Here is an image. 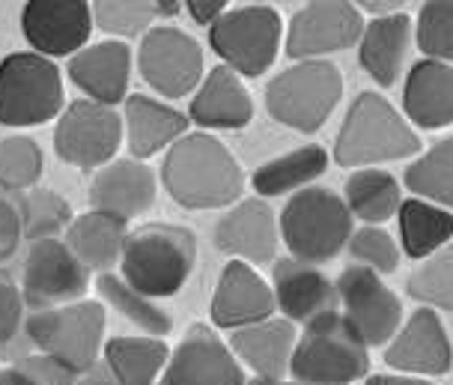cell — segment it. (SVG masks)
I'll use <instances>...</instances> for the list:
<instances>
[{
	"instance_id": "31",
	"label": "cell",
	"mask_w": 453,
	"mask_h": 385,
	"mask_svg": "<svg viewBox=\"0 0 453 385\" xmlns=\"http://www.w3.org/2000/svg\"><path fill=\"white\" fill-rule=\"evenodd\" d=\"M400 239L403 251L415 260L435 254L453 239V212L426 200H403L400 204Z\"/></svg>"
},
{
	"instance_id": "6",
	"label": "cell",
	"mask_w": 453,
	"mask_h": 385,
	"mask_svg": "<svg viewBox=\"0 0 453 385\" xmlns=\"http://www.w3.org/2000/svg\"><path fill=\"white\" fill-rule=\"evenodd\" d=\"M30 343L75 376L93 371L104 347V304L78 299L36 311L24 323Z\"/></svg>"
},
{
	"instance_id": "46",
	"label": "cell",
	"mask_w": 453,
	"mask_h": 385,
	"mask_svg": "<svg viewBox=\"0 0 453 385\" xmlns=\"http://www.w3.org/2000/svg\"><path fill=\"white\" fill-rule=\"evenodd\" d=\"M152 10L158 19H176L182 12V0H152Z\"/></svg>"
},
{
	"instance_id": "35",
	"label": "cell",
	"mask_w": 453,
	"mask_h": 385,
	"mask_svg": "<svg viewBox=\"0 0 453 385\" xmlns=\"http://www.w3.org/2000/svg\"><path fill=\"white\" fill-rule=\"evenodd\" d=\"M93 27L111 39L143 36L156 21L152 0H90Z\"/></svg>"
},
{
	"instance_id": "17",
	"label": "cell",
	"mask_w": 453,
	"mask_h": 385,
	"mask_svg": "<svg viewBox=\"0 0 453 385\" xmlns=\"http://www.w3.org/2000/svg\"><path fill=\"white\" fill-rule=\"evenodd\" d=\"M69 78L87 99L117 108L126 102L132 81V48L123 39L84 45L69 58Z\"/></svg>"
},
{
	"instance_id": "7",
	"label": "cell",
	"mask_w": 453,
	"mask_h": 385,
	"mask_svg": "<svg viewBox=\"0 0 453 385\" xmlns=\"http://www.w3.org/2000/svg\"><path fill=\"white\" fill-rule=\"evenodd\" d=\"M343 96V75L328 60H298L265 87V108L272 119L293 132L313 135L334 114Z\"/></svg>"
},
{
	"instance_id": "34",
	"label": "cell",
	"mask_w": 453,
	"mask_h": 385,
	"mask_svg": "<svg viewBox=\"0 0 453 385\" xmlns=\"http://www.w3.org/2000/svg\"><path fill=\"white\" fill-rule=\"evenodd\" d=\"M406 186L444 210H453V138L435 143L406 167Z\"/></svg>"
},
{
	"instance_id": "21",
	"label": "cell",
	"mask_w": 453,
	"mask_h": 385,
	"mask_svg": "<svg viewBox=\"0 0 453 385\" xmlns=\"http://www.w3.org/2000/svg\"><path fill=\"white\" fill-rule=\"evenodd\" d=\"M212 323L221 328H242L274 314V293L245 260H230L218 278L212 296Z\"/></svg>"
},
{
	"instance_id": "27",
	"label": "cell",
	"mask_w": 453,
	"mask_h": 385,
	"mask_svg": "<svg viewBox=\"0 0 453 385\" xmlns=\"http://www.w3.org/2000/svg\"><path fill=\"white\" fill-rule=\"evenodd\" d=\"M403 108L420 128L453 126V66L444 60L415 63L403 90Z\"/></svg>"
},
{
	"instance_id": "12",
	"label": "cell",
	"mask_w": 453,
	"mask_h": 385,
	"mask_svg": "<svg viewBox=\"0 0 453 385\" xmlns=\"http://www.w3.org/2000/svg\"><path fill=\"white\" fill-rule=\"evenodd\" d=\"M90 284V269L69 251L63 239H36L24 257L21 296L34 311L78 302Z\"/></svg>"
},
{
	"instance_id": "45",
	"label": "cell",
	"mask_w": 453,
	"mask_h": 385,
	"mask_svg": "<svg viewBox=\"0 0 453 385\" xmlns=\"http://www.w3.org/2000/svg\"><path fill=\"white\" fill-rule=\"evenodd\" d=\"M352 4H358L361 10H367V12L385 15V12H396L406 0H352Z\"/></svg>"
},
{
	"instance_id": "42",
	"label": "cell",
	"mask_w": 453,
	"mask_h": 385,
	"mask_svg": "<svg viewBox=\"0 0 453 385\" xmlns=\"http://www.w3.org/2000/svg\"><path fill=\"white\" fill-rule=\"evenodd\" d=\"M21 239H24L21 191L0 186V263H6L19 251Z\"/></svg>"
},
{
	"instance_id": "33",
	"label": "cell",
	"mask_w": 453,
	"mask_h": 385,
	"mask_svg": "<svg viewBox=\"0 0 453 385\" xmlns=\"http://www.w3.org/2000/svg\"><path fill=\"white\" fill-rule=\"evenodd\" d=\"M96 287H99L102 299L108 302L117 314H123L128 323H134L141 332L152 335V338H165V335H170L173 320H170L167 311L158 308L156 299H150V296L137 293L134 287H128L119 275L102 272L99 281H96Z\"/></svg>"
},
{
	"instance_id": "15",
	"label": "cell",
	"mask_w": 453,
	"mask_h": 385,
	"mask_svg": "<svg viewBox=\"0 0 453 385\" xmlns=\"http://www.w3.org/2000/svg\"><path fill=\"white\" fill-rule=\"evenodd\" d=\"M90 0H27L21 10V34L42 58H72L90 42Z\"/></svg>"
},
{
	"instance_id": "10",
	"label": "cell",
	"mask_w": 453,
	"mask_h": 385,
	"mask_svg": "<svg viewBox=\"0 0 453 385\" xmlns=\"http://www.w3.org/2000/svg\"><path fill=\"white\" fill-rule=\"evenodd\" d=\"M123 147V117L117 108L78 99L60 111L54 126V152L78 171H99Z\"/></svg>"
},
{
	"instance_id": "49",
	"label": "cell",
	"mask_w": 453,
	"mask_h": 385,
	"mask_svg": "<svg viewBox=\"0 0 453 385\" xmlns=\"http://www.w3.org/2000/svg\"><path fill=\"white\" fill-rule=\"evenodd\" d=\"M250 385H302V382H283V380H260V376H257L254 382Z\"/></svg>"
},
{
	"instance_id": "5",
	"label": "cell",
	"mask_w": 453,
	"mask_h": 385,
	"mask_svg": "<svg viewBox=\"0 0 453 385\" xmlns=\"http://www.w3.org/2000/svg\"><path fill=\"white\" fill-rule=\"evenodd\" d=\"M280 236L296 260L322 266L349 243L352 212L331 189H298L280 212Z\"/></svg>"
},
{
	"instance_id": "19",
	"label": "cell",
	"mask_w": 453,
	"mask_h": 385,
	"mask_svg": "<svg viewBox=\"0 0 453 385\" xmlns=\"http://www.w3.org/2000/svg\"><path fill=\"white\" fill-rule=\"evenodd\" d=\"M274 304L289 323H311L319 314L337 311V287L317 266L296 257H280L272 266Z\"/></svg>"
},
{
	"instance_id": "11",
	"label": "cell",
	"mask_w": 453,
	"mask_h": 385,
	"mask_svg": "<svg viewBox=\"0 0 453 385\" xmlns=\"http://www.w3.org/2000/svg\"><path fill=\"white\" fill-rule=\"evenodd\" d=\"M137 72L165 99H182L203 78V48L180 27H150L137 48Z\"/></svg>"
},
{
	"instance_id": "18",
	"label": "cell",
	"mask_w": 453,
	"mask_h": 385,
	"mask_svg": "<svg viewBox=\"0 0 453 385\" xmlns=\"http://www.w3.org/2000/svg\"><path fill=\"white\" fill-rule=\"evenodd\" d=\"M158 195L156 171L141 158H111L99 167L90 186L93 210L119 215V219H137L150 212Z\"/></svg>"
},
{
	"instance_id": "41",
	"label": "cell",
	"mask_w": 453,
	"mask_h": 385,
	"mask_svg": "<svg viewBox=\"0 0 453 385\" xmlns=\"http://www.w3.org/2000/svg\"><path fill=\"white\" fill-rule=\"evenodd\" d=\"M78 376L66 371L60 362L48 356H30L21 358L19 365L0 371V385H75Z\"/></svg>"
},
{
	"instance_id": "16",
	"label": "cell",
	"mask_w": 453,
	"mask_h": 385,
	"mask_svg": "<svg viewBox=\"0 0 453 385\" xmlns=\"http://www.w3.org/2000/svg\"><path fill=\"white\" fill-rule=\"evenodd\" d=\"M158 385H248L233 350L209 326L197 323L167 356Z\"/></svg>"
},
{
	"instance_id": "43",
	"label": "cell",
	"mask_w": 453,
	"mask_h": 385,
	"mask_svg": "<svg viewBox=\"0 0 453 385\" xmlns=\"http://www.w3.org/2000/svg\"><path fill=\"white\" fill-rule=\"evenodd\" d=\"M24 296L10 278L0 275V347L15 341L24 326Z\"/></svg>"
},
{
	"instance_id": "22",
	"label": "cell",
	"mask_w": 453,
	"mask_h": 385,
	"mask_svg": "<svg viewBox=\"0 0 453 385\" xmlns=\"http://www.w3.org/2000/svg\"><path fill=\"white\" fill-rule=\"evenodd\" d=\"M385 362L394 371H406L418 376L448 373L453 367V350L441 320L430 308H420L418 314H411V320L396 332L394 343L388 347Z\"/></svg>"
},
{
	"instance_id": "3",
	"label": "cell",
	"mask_w": 453,
	"mask_h": 385,
	"mask_svg": "<svg viewBox=\"0 0 453 385\" xmlns=\"http://www.w3.org/2000/svg\"><path fill=\"white\" fill-rule=\"evenodd\" d=\"M420 152L418 135L396 114V108L376 93H361L337 132L334 158L343 167H370L396 162Z\"/></svg>"
},
{
	"instance_id": "25",
	"label": "cell",
	"mask_w": 453,
	"mask_h": 385,
	"mask_svg": "<svg viewBox=\"0 0 453 385\" xmlns=\"http://www.w3.org/2000/svg\"><path fill=\"white\" fill-rule=\"evenodd\" d=\"M226 347L260 380H283L289 373V358L296 350V326L289 320L265 317L260 323L233 328Z\"/></svg>"
},
{
	"instance_id": "1",
	"label": "cell",
	"mask_w": 453,
	"mask_h": 385,
	"mask_svg": "<svg viewBox=\"0 0 453 385\" xmlns=\"http://www.w3.org/2000/svg\"><path fill=\"white\" fill-rule=\"evenodd\" d=\"M161 182L185 210H224L242 197L245 173L215 135L185 132L167 147Z\"/></svg>"
},
{
	"instance_id": "28",
	"label": "cell",
	"mask_w": 453,
	"mask_h": 385,
	"mask_svg": "<svg viewBox=\"0 0 453 385\" xmlns=\"http://www.w3.org/2000/svg\"><path fill=\"white\" fill-rule=\"evenodd\" d=\"M128 236V221L119 215L90 210L72 219L66 227V245L90 272H108L119 263Z\"/></svg>"
},
{
	"instance_id": "38",
	"label": "cell",
	"mask_w": 453,
	"mask_h": 385,
	"mask_svg": "<svg viewBox=\"0 0 453 385\" xmlns=\"http://www.w3.org/2000/svg\"><path fill=\"white\" fill-rule=\"evenodd\" d=\"M42 176V150L34 138H15L0 141V186L12 191L34 189Z\"/></svg>"
},
{
	"instance_id": "20",
	"label": "cell",
	"mask_w": 453,
	"mask_h": 385,
	"mask_svg": "<svg viewBox=\"0 0 453 385\" xmlns=\"http://www.w3.org/2000/svg\"><path fill=\"white\" fill-rule=\"evenodd\" d=\"M218 251L245 263H272L278 254V219L265 200H242L215 224Z\"/></svg>"
},
{
	"instance_id": "4",
	"label": "cell",
	"mask_w": 453,
	"mask_h": 385,
	"mask_svg": "<svg viewBox=\"0 0 453 385\" xmlns=\"http://www.w3.org/2000/svg\"><path fill=\"white\" fill-rule=\"evenodd\" d=\"M289 373L302 385H349L367 373V343L343 314L328 311L304 323V335L289 358Z\"/></svg>"
},
{
	"instance_id": "2",
	"label": "cell",
	"mask_w": 453,
	"mask_h": 385,
	"mask_svg": "<svg viewBox=\"0 0 453 385\" xmlns=\"http://www.w3.org/2000/svg\"><path fill=\"white\" fill-rule=\"evenodd\" d=\"M197 263V239L176 224H143L128 230L119 254V278L150 299H167L188 284Z\"/></svg>"
},
{
	"instance_id": "40",
	"label": "cell",
	"mask_w": 453,
	"mask_h": 385,
	"mask_svg": "<svg viewBox=\"0 0 453 385\" xmlns=\"http://www.w3.org/2000/svg\"><path fill=\"white\" fill-rule=\"evenodd\" d=\"M349 254L355 263L379 272V275H391L400 266V248L385 230H379L376 224H367L364 230H352L349 236Z\"/></svg>"
},
{
	"instance_id": "9",
	"label": "cell",
	"mask_w": 453,
	"mask_h": 385,
	"mask_svg": "<svg viewBox=\"0 0 453 385\" xmlns=\"http://www.w3.org/2000/svg\"><path fill=\"white\" fill-rule=\"evenodd\" d=\"M283 39V21L272 6H242L226 10L209 24V45L224 66L245 78L265 75L278 60Z\"/></svg>"
},
{
	"instance_id": "47",
	"label": "cell",
	"mask_w": 453,
	"mask_h": 385,
	"mask_svg": "<svg viewBox=\"0 0 453 385\" xmlns=\"http://www.w3.org/2000/svg\"><path fill=\"white\" fill-rule=\"evenodd\" d=\"M84 376V380H75V385H119L117 380H113V376L108 373V367H104V371H87V373H81Z\"/></svg>"
},
{
	"instance_id": "8",
	"label": "cell",
	"mask_w": 453,
	"mask_h": 385,
	"mask_svg": "<svg viewBox=\"0 0 453 385\" xmlns=\"http://www.w3.org/2000/svg\"><path fill=\"white\" fill-rule=\"evenodd\" d=\"M63 75L51 58L19 51L0 60V126L30 128L63 111Z\"/></svg>"
},
{
	"instance_id": "14",
	"label": "cell",
	"mask_w": 453,
	"mask_h": 385,
	"mask_svg": "<svg viewBox=\"0 0 453 385\" xmlns=\"http://www.w3.org/2000/svg\"><path fill=\"white\" fill-rule=\"evenodd\" d=\"M364 19L349 0H311L287 27V54L293 60H317L352 48L361 39Z\"/></svg>"
},
{
	"instance_id": "36",
	"label": "cell",
	"mask_w": 453,
	"mask_h": 385,
	"mask_svg": "<svg viewBox=\"0 0 453 385\" xmlns=\"http://www.w3.org/2000/svg\"><path fill=\"white\" fill-rule=\"evenodd\" d=\"M21 212H24V239H54L72 224V206L66 197L57 191L34 189L30 195H21Z\"/></svg>"
},
{
	"instance_id": "30",
	"label": "cell",
	"mask_w": 453,
	"mask_h": 385,
	"mask_svg": "<svg viewBox=\"0 0 453 385\" xmlns=\"http://www.w3.org/2000/svg\"><path fill=\"white\" fill-rule=\"evenodd\" d=\"M328 171V152L311 143V147L293 150L280 158L265 162L254 173V191L263 197H280L293 195L298 189H307L313 180H319Z\"/></svg>"
},
{
	"instance_id": "39",
	"label": "cell",
	"mask_w": 453,
	"mask_h": 385,
	"mask_svg": "<svg viewBox=\"0 0 453 385\" xmlns=\"http://www.w3.org/2000/svg\"><path fill=\"white\" fill-rule=\"evenodd\" d=\"M420 51L430 60H453V0H426L415 27Z\"/></svg>"
},
{
	"instance_id": "13",
	"label": "cell",
	"mask_w": 453,
	"mask_h": 385,
	"mask_svg": "<svg viewBox=\"0 0 453 385\" xmlns=\"http://www.w3.org/2000/svg\"><path fill=\"white\" fill-rule=\"evenodd\" d=\"M337 302H343V317L367 347H382L403 323V304L382 284L379 272L367 266H349L337 278Z\"/></svg>"
},
{
	"instance_id": "23",
	"label": "cell",
	"mask_w": 453,
	"mask_h": 385,
	"mask_svg": "<svg viewBox=\"0 0 453 385\" xmlns=\"http://www.w3.org/2000/svg\"><path fill=\"white\" fill-rule=\"evenodd\" d=\"M188 119L197 123L203 132H209V128H224V132L245 128L254 119V102H250V93L242 84L239 72L221 63L206 78H200L188 105Z\"/></svg>"
},
{
	"instance_id": "37",
	"label": "cell",
	"mask_w": 453,
	"mask_h": 385,
	"mask_svg": "<svg viewBox=\"0 0 453 385\" xmlns=\"http://www.w3.org/2000/svg\"><path fill=\"white\" fill-rule=\"evenodd\" d=\"M409 293L418 302L453 311V245L439 248L435 254L426 257L424 266L411 272Z\"/></svg>"
},
{
	"instance_id": "44",
	"label": "cell",
	"mask_w": 453,
	"mask_h": 385,
	"mask_svg": "<svg viewBox=\"0 0 453 385\" xmlns=\"http://www.w3.org/2000/svg\"><path fill=\"white\" fill-rule=\"evenodd\" d=\"M182 6L197 24H212L218 15L226 12L230 0H182Z\"/></svg>"
},
{
	"instance_id": "26",
	"label": "cell",
	"mask_w": 453,
	"mask_h": 385,
	"mask_svg": "<svg viewBox=\"0 0 453 385\" xmlns=\"http://www.w3.org/2000/svg\"><path fill=\"white\" fill-rule=\"evenodd\" d=\"M411 19L403 12H385L364 24L358 39V60L379 87H394L409 58Z\"/></svg>"
},
{
	"instance_id": "48",
	"label": "cell",
	"mask_w": 453,
	"mask_h": 385,
	"mask_svg": "<svg viewBox=\"0 0 453 385\" xmlns=\"http://www.w3.org/2000/svg\"><path fill=\"white\" fill-rule=\"evenodd\" d=\"M367 385H430L424 380H406V376H370Z\"/></svg>"
},
{
	"instance_id": "29",
	"label": "cell",
	"mask_w": 453,
	"mask_h": 385,
	"mask_svg": "<svg viewBox=\"0 0 453 385\" xmlns=\"http://www.w3.org/2000/svg\"><path fill=\"white\" fill-rule=\"evenodd\" d=\"M104 367L119 385H152L167 365L165 338H111L102 347Z\"/></svg>"
},
{
	"instance_id": "24",
	"label": "cell",
	"mask_w": 453,
	"mask_h": 385,
	"mask_svg": "<svg viewBox=\"0 0 453 385\" xmlns=\"http://www.w3.org/2000/svg\"><path fill=\"white\" fill-rule=\"evenodd\" d=\"M188 114L176 111L167 102L152 99V96L132 93L123 102V138L128 141L132 158H141V162L167 150L176 138L188 132Z\"/></svg>"
},
{
	"instance_id": "32",
	"label": "cell",
	"mask_w": 453,
	"mask_h": 385,
	"mask_svg": "<svg viewBox=\"0 0 453 385\" xmlns=\"http://www.w3.org/2000/svg\"><path fill=\"white\" fill-rule=\"evenodd\" d=\"M400 182L385 171H355L346 180V206L352 219H361L364 224H382L394 219L400 210Z\"/></svg>"
}]
</instances>
